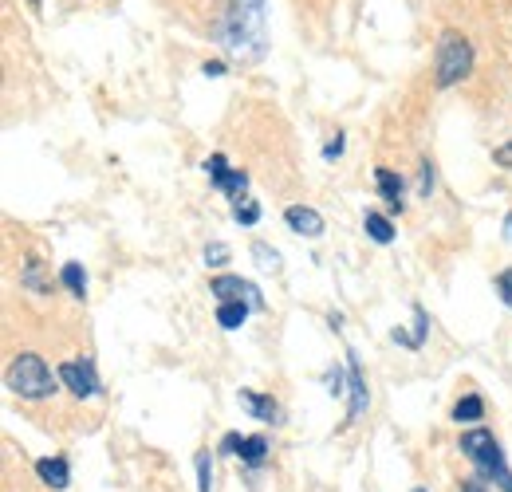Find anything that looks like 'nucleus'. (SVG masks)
Here are the masks:
<instances>
[{
    "label": "nucleus",
    "mask_w": 512,
    "mask_h": 492,
    "mask_svg": "<svg viewBox=\"0 0 512 492\" xmlns=\"http://www.w3.org/2000/svg\"><path fill=\"white\" fill-rule=\"evenodd\" d=\"M449 418H453V422H481V418H485V398H481V394H465V398H457Z\"/></svg>",
    "instance_id": "nucleus-16"
},
{
    "label": "nucleus",
    "mask_w": 512,
    "mask_h": 492,
    "mask_svg": "<svg viewBox=\"0 0 512 492\" xmlns=\"http://www.w3.org/2000/svg\"><path fill=\"white\" fill-rule=\"evenodd\" d=\"M375 185H379V197L386 201V209L390 213H402V205H406V182H402V174H394V170H375Z\"/></svg>",
    "instance_id": "nucleus-9"
},
{
    "label": "nucleus",
    "mask_w": 512,
    "mask_h": 492,
    "mask_svg": "<svg viewBox=\"0 0 512 492\" xmlns=\"http://www.w3.org/2000/svg\"><path fill=\"white\" fill-rule=\"evenodd\" d=\"M193 465H197V492H213V457H209V449H201L193 457Z\"/></svg>",
    "instance_id": "nucleus-20"
},
{
    "label": "nucleus",
    "mask_w": 512,
    "mask_h": 492,
    "mask_svg": "<svg viewBox=\"0 0 512 492\" xmlns=\"http://www.w3.org/2000/svg\"><path fill=\"white\" fill-rule=\"evenodd\" d=\"M497 166H505V170H512V142H505V146H497Z\"/></svg>",
    "instance_id": "nucleus-29"
},
{
    "label": "nucleus",
    "mask_w": 512,
    "mask_h": 492,
    "mask_svg": "<svg viewBox=\"0 0 512 492\" xmlns=\"http://www.w3.org/2000/svg\"><path fill=\"white\" fill-rule=\"evenodd\" d=\"M237 445H241V433H225V441H221V453H237Z\"/></svg>",
    "instance_id": "nucleus-30"
},
{
    "label": "nucleus",
    "mask_w": 512,
    "mask_h": 492,
    "mask_svg": "<svg viewBox=\"0 0 512 492\" xmlns=\"http://www.w3.org/2000/svg\"><path fill=\"white\" fill-rule=\"evenodd\" d=\"M434 75H438V87H453L461 83L469 71H473V48L461 32H442L438 40V52H434Z\"/></svg>",
    "instance_id": "nucleus-4"
},
{
    "label": "nucleus",
    "mask_w": 512,
    "mask_h": 492,
    "mask_svg": "<svg viewBox=\"0 0 512 492\" xmlns=\"http://www.w3.org/2000/svg\"><path fill=\"white\" fill-rule=\"evenodd\" d=\"M60 284H64L75 300H83V292H87V272H83V264H75V260L64 264V268H60Z\"/></svg>",
    "instance_id": "nucleus-18"
},
{
    "label": "nucleus",
    "mask_w": 512,
    "mask_h": 492,
    "mask_svg": "<svg viewBox=\"0 0 512 492\" xmlns=\"http://www.w3.org/2000/svg\"><path fill=\"white\" fill-rule=\"evenodd\" d=\"M461 453L477 465V473H481V481H489V485H497V489L512 492V469L509 461H505V449H501V441L493 437L489 430H469L461 433Z\"/></svg>",
    "instance_id": "nucleus-2"
},
{
    "label": "nucleus",
    "mask_w": 512,
    "mask_h": 492,
    "mask_svg": "<svg viewBox=\"0 0 512 492\" xmlns=\"http://www.w3.org/2000/svg\"><path fill=\"white\" fill-rule=\"evenodd\" d=\"M461 492H489V489H485V481H465Z\"/></svg>",
    "instance_id": "nucleus-32"
},
{
    "label": "nucleus",
    "mask_w": 512,
    "mask_h": 492,
    "mask_svg": "<svg viewBox=\"0 0 512 492\" xmlns=\"http://www.w3.org/2000/svg\"><path fill=\"white\" fill-rule=\"evenodd\" d=\"M426 335H430V315H426L422 308H414V331H402V327H394V331H390V343H398V347H410V351H422Z\"/></svg>",
    "instance_id": "nucleus-11"
},
{
    "label": "nucleus",
    "mask_w": 512,
    "mask_h": 492,
    "mask_svg": "<svg viewBox=\"0 0 512 492\" xmlns=\"http://www.w3.org/2000/svg\"><path fill=\"white\" fill-rule=\"evenodd\" d=\"M418 193H422V197H430V193H434V170H430V158H422V166H418Z\"/></svg>",
    "instance_id": "nucleus-26"
},
{
    "label": "nucleus",
    "mask_w": 512,
    "mask_h": 492,
    "mask_svg": "<svg viewBox=\"0 0 512 492\" xmlns=\"http://www.w3.org/2000/svg\"><path fill=\"white\" fill-rule=\"evenodd\" d=\"M347 394H351V414H347V422H355V418L367 414V378H363L355 355H347Z\"/></svg>",
    "instance_id": "nucleus-8"
},
{
    "label": "nucleus",
    "mask_w": 512,
    "mask_h": 492,
    "mask_svg": "<svg viewBox=\"0 0 512 492\" xmlns=\"http://www.w3.org/2000/svg\"><path fill=\"white\" fill-rule=\"evenodd\" d=\"M363 229H367V237L375 245H394V225H390V217H383V213H367L363 217Z\"/></svg>",
    "instance_id": "nucleus-17"
},
{
    "label": "nucleus",
    "mask_w": 512,
    "mask_h": 492,
    "mask_svg": "<svg viewBox=\"0 0 512 492\" xmlns=\"http://www.w3.org/2000/svg\"><path fill=\"white\" fill-rule=\"evenodd\" d=\"M249 311H253L249 300H221V304H217V323H221L225 331H237V327L249 319Z\"/></svg>",
    "instance_id": "nucleus-13"
},
{
    "label": "nucleus",
    "mask_w": 512,
    "mask_h": 492,
    "mask_svg": "<svg viewBox=\"0 0 512 492\" xmlns=\"http://www.w3.org/2000/svg\"><path fill=\"white\" fill-rule=\"evenodd\" d=\"M36 477L48 485V489H67L71 485V465H67L64 457H40L36 461Z\"/></svg>",
    "instance_id": "nucleus-10"
},
{
    "label": "nucleus",
    "mask_w": 512,
    "mask_h": 492,
    "mask_svg": "<svg viewBox=\"0 0 512 492\" xmlns=\"http://www.w3.org/2000/svg\"><path fill=\"white\" fill-rule=\"evenodd\" d=\"M205 75H213V79H217V75H225V63L209 60V63H205Z\"/></svg>",
    "instance_id": "nucleus-31"
},
{
    "label": "nucleus",
    "mask_w": 512,
    "mask_h": 492,
    "mask_svg": "<svg viewBox=\"0 0 512 492\" xmlns=\"http://www.w3.org/2000/svg\"><path fill=\"white\" fill-rule=\"evenodd\" d=\"M505 237H509V241H512V213H509V217H505Z\"/></svg>",
    "instance_id": "nucleus-33"
},
{
    "label": "nucleus",
    "mask_w": 512,
    "mask_h": 492,
    "mask_svg": "<svg viewBox=\"0 0 512 492\" xmlns=\"http://www.w3.org/2000/svg\"><path fill=\"white\" fill-rule=\"evenodd\" d=\"M241 398V406L253 414L256 422H280V406H276V398L272 394H256V390H241L237 394Z\"/></svg>",
    "instance_id": "nucleus-12"
},
{
    "label": "nucleus",
    "mask_w": 512,
    "mask_h": 492,
    "mask_svg": "<svg viewBox=\"0 0 512 492\" xmlns=\"http://www.w3.org/2000/svg\"><path fill=\"white\" fill-rule=\"evenodd\" d=\"M253 256L264 272H276V268H280V252H276L272 245H264V241H256L253 245Z\"/></svg>",
    "instance_id": "nucleus-22"
},
{
    "label": "nucleus",
    "mask_w": 512,
    "mask_h": 492,
    "mask_svg": "<svg viewBox=\"0 0 512 492\" xmlns=\"http://www.w3.org/2000/svg\"><path fill=\"white\" fill-rule=\"evenodd\" d=\"M414 492H430V489H414Z\"/></svg>",
    "instance_id": "nucleus-34"
},
{
    "label": "nucleus",
    "mask_w": 512,
    "mask_h": 492,
    "mask_svg": "<svg viewBox=\"0 0 512 492\" xmlns=\"http://www.w3.org/2000/svg\"><path fill=\"white\" fill-rule=\"evenodd\" d=\"M233 217H237V225H256L260 221V205L253 197H241V201H233Z\"/></svg>",
    "instance_id": "nucleus-21"
},
{
    "label": "nucleus",
    "mask_w": 512,
    "mask_h": 492,
    "mask_svg": "<svg viewBox=\"0 0 512 492\" xmlns=\"http://www.w3.org/2000/svg\"><path fill=\"white\" fill-rule=\"evenodd\" d=\"M272 453V441L264 437V433H253V437H241V445H237V457L245 461V465H260L264 457Z\"/></svg>",
    "instance_id": "nucleus-15"
},
{
    "label": "nucleus",
    "mask_w": 512,
    "mask_h": 492,
    "mask_svg": "<svg viewBox=\"0 0 512 492\" xmlns=\"http://www.w3.org/2000/svg\"><path fill=\"white\" fill-rule=\"evenodd\" d=\"M8 386H12L20 398L40 402V398H52V394H56L60 374H52L40 355H32V351H28V355L12 359V367H8Z\"/></svg>",
    "instance_id": "nucleus-3"
},
{
    "label": "nucleus",
    "mask_w": 512,
    "mask_h": 492,
    "mask_svg": "<svg viewBox=\"0 0 512 492\" xmlns=\"http://www.w3.org/2000/svg\"><path fill=\"white\" fill-rule=\"evenodd\" d=\"M284 221H288V229H292L296 237H308V241L323 237V217L316 209H308V205H288V209H284Z\"/></svg>",
    "instance_id": "nucleus-7"
},
{
    "label": "nucleus",
    "mask_w": 512,
    "mask_h": 492,
    "mask_svg": "<svg viewBox=\"0 0 512 492\" xmlns=\"http://www.w3.org/2000/svg\"><path fill=\"white\" fill-rule=\"evenodd\" d=\"M56 374H60V382H64L75 398H95V394L103 390V386H99V374H95L91 363H64Z\"/></svg>",
    "instance_id": "nucleus-5"
},
{
    "label": "nucleus",
    "mask_w": 512,
    "mask_h": 492,
    "mask_svg": "<svg viewBox=\"0 0 512 492\" xmlns=\"http://www.w3.org/2000/svg\"><path fill=\"white\" fill-rule=\"evenodd\" d=\"M205 174H209V182L213 185H221L225 182V174H229V158H225V154H213V158L205 162Z\"/></svg>",
    "instance_id": "nucleus-23"
},
{
    "label": "nucleus",
    "mask_w": 512,
    "mask_h": 492,
    "mask_svg": "<svg viewBox=\"0 0 512 492\" xmlns=\"http://www.w3.org/2000/svg\"><path fill=\"white\" fill-rule=\"evenodd\" d=\"M327 394H331V398H343V394H347V374L339 367L327 370Z\"/></svg>",
    "instance_id": "nucleus-25"
},
{
    "label": "nucleus",
    "mask_w": 512,
    "mask_h": 492,
    "mask_svg": "<svg viewBox=\"0 0 512 492\" xmlns=\"http://www.w3.org/2000/svg\"><path fill=\"white\" fill-rule=\"evenodd\" d=\"M497 296L509 304V311H512V268H505L501 276H497Z\"/></svg>",
    "instance_id": "nucleus-27"
},
{
    "label": "nucleus",
    "mask_w": 512,
    "mask_h": 492,
    "mask_svg": "<svg viewBox=\"0 0 512 492\" xmlns=\"http://www.w3.org/2000/svg\"><path fill=\"white\" fill-rule=\"evenodd\" d=\"M209 292L217 296V304H221V300H249V304H253V311L264 308V300H260L256 284L241 280V276H217V280H209Z\"/></svg>",
    "instance_id": "nucleus-6"
},
{
    "label": "nucleus",
    "mask_w": 512,
    "mask_h": 492,
    "mask_svg": "<svg viewBox=\"0 0 512 492\" xmlns=\"http://www.w3.org/2000/svg\"><path fill=\"white\" fill-rule=\"evenodd\" d=\"M339 154H343V134H335V138L323 146V158H327V162H335Z\"/></svg>",
    "instance_id": "nucleus-28"
},
{
    "label": "nucleus",
    "mask_w": 512,
    "mask_h": 492,
    "mask_svg": "<svg viewBox=\"0 0 512 492\" xmlns=\"http://www.w3.org/2000/svg\"><path fill=\"white\" fill-rule=\"evenodd\" d=\"M221 44H229V52L237 60H260L268 40H264V0H233L221 24Z\"/></svg>",
    "instance_id": "nucleus-1"
},
{
    "label": "nucleus",
    "mask_w": 512,
    "mask_h": 492,
    "mask_svg": "<svg viewBox=\"0 0 512 492\" xmlns=\"http://www.w3.org/2000/svg\"><path fill=\"white\" fill-rule=\"evenodd\" d=\"M20 280H24V288H28V292H36V296L52 292V280L44 276V264H40V256H28V260H24V268H20Z\"/></svg>",
    "instance_id": "nucleus-14"
},
{
    "label": "nucleus",
    "mask_w": 512,
    "mask_h": 492,
    "mask_svg": "<svg viewBox=\"0 0 512 492\" xmlns=\"http://www.w3.org/2000/svg\"><path fill=\"white\" fill-rule=\"evenodd\" d=\"M205 264H209V268H225V264H229V245H225V241L205 245Z\"/></svg>",
    "instance_id": "nucleus-24"
},
{
    "label": "nucleus",
    "mask_w": 512,
    "mask_h": 492,
    "mask_svg": "<svg viewBox=\"0 0 512 492\" xmlns=\"http://www.w3.org/2000/svg\"><path fill=\"white\" fill-rule=\"evenodd\" d=\"M217 189H221L229 201H241V197H249V193H245V189H249V174H245V170H229L225 182L217 185Z\"/></svg>",
    "instance_id": "nucleus-19"
}]
</instances>
